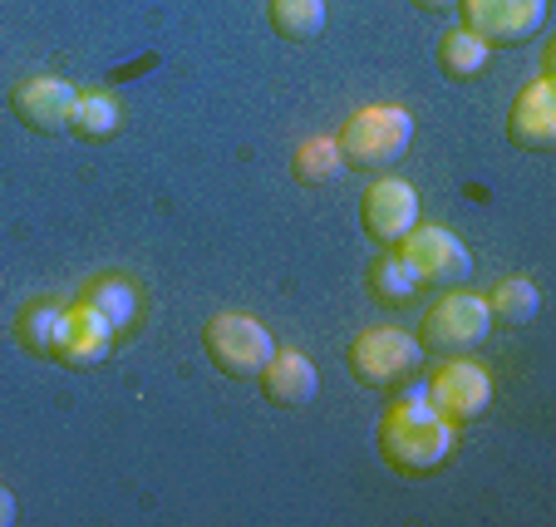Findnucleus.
<instances>
[{
    "label": "nucleus",
    "instance_id": "1",
    "mask_svg": "<svg viewBox=\"0 0 556 527\" xmlns=\"http://www.w3.org/2000/svg\"><path fill=\"white\" fill-rule=\"evenodd\" d=\"M453 443H458V424H448L439 410L429 404V390H409L384 410L379 419V459H384L394 474H439L453 459Z\"/></svg>",
    "mask_w": 556,
    "mask_h": 527
},
{
    "label": "nucleus",
    "instance_id": "2",
    "mask_svg": "<svg viewBox=\"0 0 556 527\" xmlns=\"http://www.w3.org/2000/svg\"><path fill=\"white\" fill-rule=\"evenodd\" d=\"M336 143H340L345 168L379 173V168H389V163H400L404 153H409L414 118H409V109H400V104H365L340 124Z\"/></svg>",
    "mask_w": 556,
    "mask_h": 527
},
{
    "label": "nucleus",
    "instance_id": "3",
    "mask_svg": "<svg viewBox=\"0 0 556 527\" xmlns=\"http://www.w3.org/2000/svg\"><path fill=\"white\" fill-rule=\"evenodd\" d=\"M493 336V316H488L483 296L463 291V286H448V296H439L419 321V346L424 355H468L483 340Z\"/></svg>",
    "mask_w": 556,
    "mask_h": 527
},
{
    "label": "nucleus",
    "instance_id": "4",
    "mask_svg": "<svg viewBox=\"0 0 556 527\" xmlns=\"http://www.w3.org/2000/svg\"><path fill=\"white\" fill-rule=\"evenodd\" d=\"M345 365L365 390H394L400 380L419 375L424 346L400 326H375V330H359V336L350 340Z\"/></svg>",
    "mask_w": 556,
    "mask_h": 527
},
{
    "label": "nucleus",
    "instance_id": "5",
    "mask_svg": "<svg viewBox=\"0 0 556 527\" xmlns=\"http://www.w3.org/2000/svg\"><path fill=\"white\" fill-rule=\"evenodd\" d=\"M202 350H207V360L227 380H256L262 365L271 360L276 340H271V330L256 316H247V311H217V316L202 326Z\"/></svg>",
    "mask_w": 556,
    "mask_h": 527
},
{
    "label": "nucleus",
    "instance_id": "6",
    "mask_svg": "<svg viewBox=\"0 0 556 527\" xmlns=\"http://www.w3.org/2000/svg\"><path fill=\"white\" fill-rule=\"evenodd\" d=\"M458 15L488 50H517L546 25V0H458Z\"/></svg>",
    "mask_w": 556,
    "mask_h": 527
},
{
    "label": "nucleus",
    "instance_id": "7",
    "mask_svg": "<svg viewBox=\"0 0 556 527\" xmlns=\"http://www.w3.org/2000/svg\"><path fill=\"white\" fill-rule=\"evenodd\" d=\"M394 252L409 262V272L419 276V286H463L472 272L468 247H463L448 227H439V222H429V227L414 222L409 233L394 242Z\"/></svg>",
    "mask_w": 556,
    "mask_h": 527
},
{
    "label": "nucleus",
    "instance_id": "8",
    "mask_svg": "<svg viewBox=\"0 0 556 527\" xmlns=\"http://www.w3.org/2000/svg\"><path fill=\"white\" fill-rule=\"evenodd\" d=\"M429 404L443 414L448 424H468L493 404V375L483 365H472V360L453 355L433 369L429 380Z\"/></svg>",
    "mask_w": 556,
    "mask_h": 527
},
{
    "label": "nucleus",
    "instance_id": "9",
    "mask_svg": "<svg viewBox=\"0 0 556 527\" xmlns=\"http://www.w3.org/2000/svg\"><path fill=\"white\" fill-rule=\"evenodd\" d=\"M79 89L60 74H25L11 89V114L21 118L30 134H70V114Z\"/></svg>",
    "mask_w": 556,
    "mask_h": 527
},
{
    "label": "nucleus",
    "instance_id": "10",
    "mask_svg": "<svg viewBox=\"0 0 556 527\" xmlns=\"http://www.w3.org/2000/svg\"><path fill=\"white\" fill-rule=\"evenodd\" d=\"M414 222H419V192L404 178H379V183H369V192L359 198V227H365V237H375L379 247H394Z\"/></svg>",
    "mask_w": 556,
    "mask_h": 527
},
{
    "label": "nucleus",
    "instance_id": "11",
    "mask_svg": "<svg viewBox=\"0 0 556 527\" xmlns=\"http://www.w3.org/2000/svg\"><path fill=\"white\" fill-rule=\"evenodd\" d=\"M114 336H118V330L109 326V321L99 316L89 301L64 306L60 336H54V355L50 360H54V365H64V369H89V365H99V360H109Z\"/></svg>",
    "mask_w": 556,
    "mask_h": 527
},
{
    "label": "nucleus",
    "instance_id": "12",
    "mask_svg": "<svg viewBox=\"0 0 556 527\" xmlns=\"http://www.w3.org/2000/svg\"><path fill=\"white\" fill-rule=\"evenodd\" d=\"M507 143L522 153H546L556 143V89L552 79H532L507 109Z\"/></svg>",
    "mask_w": 556,
    "mask_h": 527
},
{
    "label": "nucleus",
    "instance_id": "13",
    "mask_svg": "<svg viewBox=\"0 0 556 527\" xmlns=\"http://www.w3.org/2000/svg\"><path fill=\"white\" fill-rule=\"evenodd\" d=\"M256 385H262V394L276 410H305L315 400V390H320V375H315L311 355H301V350H271Z\"/></svg>",
    "mask_w": 556,
    "mask_h": 527
},
{
    "label": "nucleus",
    "instance_id": "14",
    "mask_svg": "<svg viewBox=\"0 0 556 527\" xmlns=\"http://www.w3.org/2000/svg\"><path fill=\"white\" fill-rule=\"evenodd\" d=\"M118 128H124V109H118L114 95L89 89V95L74 99V114H70L74 138H85V143H109V138H118Z\"/></svg>",
    "mask_w": 556,
    "mask_h": 527
},
{
    "label": "nucleus",
    "instance_id": "15",
    "mask_svg": "<svg viewBox=\"0 0 556 527\" xmlns=\"http://www.w3.org/2000/svg\"><path fill=\"white\" fill-rule=\"evenodd\" d=\"M483 301H488L493 326H532L536 311H542V291L527 276H503L493 286V296H483Z\"/></svg>",
    "mask_w": 556,
    "mask_h": 527
},
{
    "label": "nucleus",
    "instance_id": "16",
    "mask_svg": "<svg viewBox=\"0 0 556 527\" xmlns=\"http://www.w3.org/2000/svg\"><path fill=\"white\" fill-rule=\"evenodd\" d=\"M291 173H295V183H301V188H326V183H336L340 173H345L340 143L330 134L305 138V143L291 153Z\"/></svg>",
    "mask_w": 556,
    "mask_h": 527
},
{
    "label": "nucleus",
    "instance_id": "17",
    "mask_svg": "<svg viewBox=\"0 0 556 527\" xmlns=\"http://www.w3.org/2000/svg\"><path fill=\"white\" fill-rule=\"evenodd\" d=\"M488 60H493V50H488L478 35L463 30V25L439 40V70H443V79H453V85H468V79H478V74L488 70Z\"/></svg>",
    "mask_w": 556,
    "mask_h": 527
},
{
    "label": "nucleus",
    "instance_id": "18",
    "mask_svg": "<svg viewBox=\"0 0 556 527\" xmlns=\"http://www.w3.org/2000/svg\"><path fill=\"white\" fill-rule=\"evenodd\" d=\"M266 21L281 40L305 45L326 30V0H266Z\"/></svg>",
    "mask_w": 556,
    "mask_h": 527
},
{
    "label": "nucleus",
    "instance_id": "19",
    "mask_svg": "<svg viewBox=\"0 0 556 527\" xmlns=\"http://www.w3.org/2000/svg\"><path fill=\"white\" fill-rule=\"evenodd\" d=\"M365 286H369V296H375V301H384V306H404V301H414V296H419V276L409 272V262H404L400 252L379 256V262L369 266Z\"/></svg>",
    "mask_w": 556,
    "mask_h": 527
},
{
    "label": "nucleus",
    "instance_id": "20",
    "mask_svg": "<svg viewBox=\"0 0 556 527\" xmlns=\"http://www.w3.org/2000/svg\"><path fill=\"white\" fill-rule=\"evenodd\" d=\"M85 301H89V306H94L114 330H128V326L138 321V291L124 281V276H99V281H89Z\"/></svg>",
    "mask_w": 556,
    "mask_h": 527
},
{
    "label": "nucleus",
    "instance_id": "21",
    "mask_svg": "<svg viewBox=\"0 0 556 527\" xmlns=\"http://www.w3.org/2000/svg\"><path fill=\"white\" fill-rule=\"evenodd\" d=\"M60 316H64V306H54V301H30V306L15 316V340H21V350L50 360L54 336H60Z\"/></svg>",
    "mask_w": 556,
    "mask_h": 527
},
{
    "label": "nucleus",
    "instance_id": "22",
    "mask_svg": "<svg viewBox=\"0 0 556 527\" xmlns=\"http://www.w3.org/2000/svg\"><path fill=\"white\" fill-rule=\"evenodd\" d=\"M15 517H21V513H15V493H11L5 484H0V527H11Z\"/></svg>",
    "mask_w": 556,
    "mask_h": 527
},
{
    "label": "nucleus",
    "instance_id": "23",
    "mask_svg": "<svg viewBox=\"0 0 556 527\" xmlns=\"http://www.w3.org/2000/svg\"><path fill=\"white\" fill-rule=\"evenodd\" d=\"M414 11H424V15H448V11H458V0H414Z\"/></svg>",
    "mask_w": 556,
    "mask_h": 527
}]
</instances>
